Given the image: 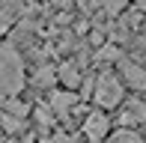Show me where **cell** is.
<instances>
[{"label":"cell","instance_id":"cell-1","mask_svg":"<svg viewBox=\"0 0 146 143\" xmlns=\"http://www.w3.org/2000/svg\"><path fill=\"white\" fill-rule=\"evenodd\" d=\"M21 87V60L12 48H0V93L12 95Z\"/></svg>","mask_w":146,"mask_h":143},{"label":"cell","instance_id":"cell-2","mask_svg":"<svg viewBox=\"0 0 146 143\" xmlns=\"http://www.w3.org/2000/svg\"><path fill=\"white\" fill-rule=\"evenodd\" d=\"M122 93L125 89L116 81V75H110V72L98 75V81H96V105L98 107H116L122 101Z\"/></svg>","mask_w":146,"mask_h":143},{"label":"cell","instance_id":"cell-3","mask_svg":"<svg viewBox=\"0 0 146 143\" xmlns=\"http://www.w3.org/2000/svg\"><path fill=\"white\" fill-rule=\"evenodd\" d=\"M108 128H110V119H108L104 113H90V116H87V122H84V134H87L92 143L102 140L104 134H108Z\"/></svg>","mask_w":146,"mask_h":143},{"label":"cell","instance_id":"cell-4","mask_svg":"<svg viewBox=\"0 0 146 143\" xmlns=\"http://www.w3.org/2000/svg\"><path fill=\"white\" fill-rule=\"evenodd\" d=\"M119 72L128 81V87L134 89H146V69H140L134 60H119Z\"/></svg>","mask_w":146,"mask_h":143},{"label":"cell","instance_id":"cell-5","mask_svg":"<svg viewBox=\"0 0 146 143\" xmlns=\"http://www.w3.org/2000/svg\"><path fill=\"white\" fill-rule=\"evenodd\" d=\"M57 77L66 83V87H72L75 89L78 83H81V75H78V69L72 66V63H66V66H60V72H57Z\"/></svg>","mask_w":146,"mask_h":143},{"label":"cell","instance_id":"cell-6","mask_svg":"<svg viewBox=\"0 0 146 143\" xmlns=\"http://www.w3.org/2000/svg\"><path fill=\"white\" fill-rule=\"evenodd\" d=\"M75 99H78L75 93H54V99H51V107H54L57 113H66V110L75 105Z\"/></svg>","mask_w":146,"mask_h":143},{"label":"cell","instance_id":"cell-7","mask_svg":"<svg viewBox=\"0 0 146 143\" xmlns=\"http://www.w3.org/2000/svg\"><path fill=\"white\" fill-rule=\"evenodd\" d=\"M0 125H3L9 134H18V131H21V119L12 116V113H3V116H0Z\"/></svg>","mask_w":146,"mask_h":143},{"label":"cell","instance_id":"cell-8","mask_svg":"<svg viewBox=\"0 0 146 143\" xmlns=\"http://www.w3.org/2000/svg\"><path fill=\"white\" fill-rule=\"evenodd\" d=\"M125 3H128V0H108L104 6H108L110 15H116V12H122V9H125Z\"/></svg>","mask_w":146,"mask_h":143},{"label":"cell","instance_id":"cell-9","mask_svg":"<svg viewBox=\"0 0 146 143\" xmlns=\"http://www.w3.org/2000/svg\"><path fill=\"white\" fill-rule=\"evenodd\" d=\"M54 77H57V75H54V69H42V72H39V77H36V81H39V83H51Z\"/></svg>","mask_w":146,"mask_h":143},{"label":"cell","instance_id":"cell-10","mask_svg":"<svg viewBox=\"0 0 146 143\" xmlns=\"http://www.w3.org/2000/svg\"><path fill=\"white\" fill-rule=\"evenodd\" d=\"M9 110H12V113H18V116H24V113H27V107H24L21 101H9Z\"/></svg>","mask_w":146,"mask_h":143},{"label":"cell","instance_id":"cell-11","mask_svg":"<svg viewBox=\"0 0 146 143\" xmlns=\"http://www.w3.org/2000/svg\"><path fill=\"white\" fill-rule=\"evenodd\" d=\"M51 3H54V6H69L72 0H51Z\"/></svg>","mask_w":146,"mask_h":143},{"label":"cell","instance_id":"cell-12","mask_svg":"<svg viewBox=\"0 0 146 143\" xmlns=\"http://www.w3.org/2000/svg\"><path fill=\"white\" fill-rule=\"evenodd\" d=\"M137 6H140V12H146V0H137Z\"/></svg>","mask_w":146,"mask_h":143},{"label":"cell","instance_id":"cell-13","mask_svg":"<svg viewBox=\"0 0 146 143\" xmlns=\"http://www.w3.org/2000/svg\"><path fill=\"white\" fill-rule=\"evenodd\" d=\"M140 45H143V57H146V33H143V39H140Z\"/></svg>","mask_w":146,"mask_h":143}]
</instances>
